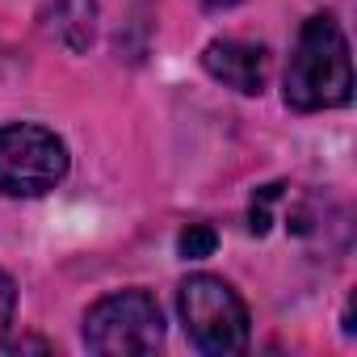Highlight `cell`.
Listing matches in <instances>:
<instances>
[{"mask_svg": "<svg viewBox=\"0 0 357 357\" xmlns=\"http://www.w3.org/2000/svg\"><path fill=\"white\" fill-rule=\"evenodd\" d=\"M13 307H17V286L9 273H0V344H5V332L13 324Z\"/></svg>", "mask_w": 357, "mask_h": 357, "instance_id": "9c48e42d", "label": "cell"}, {"mask_svg": "<svg viewBox=\"0 0 357 357\" xmlns=\"http://www.w3.org/2000/svg\"><path fill=\"white\" fill-rule=\"evenodd\" d=\"M278 198H282V185H261L252 194V211H248V231L252 236H265L269 231V211H273Z\"/></svg>", "mask_w": 357, "mask_h": 357, "instance_id": "ba28073f", "label": "cell"}, {"mask_svg": "<svg viewBox=\"0 0 357 357\" xmlns=\"http://www.w3.org/2000/svg\"><path fill=\"white\" fill-rule=\"evenodd\" d=\"M215 244H219V236H215L211 223H190L181 236H176V252H181L185 261H202V257H211Z\"/></svg>", "mask_w": 357, "mask_h": 357, "instance_id": "52a82bcc", "label": "cell"}, {"mask_svg": "<svg viewBox=\"0 0 357 357\" xmlns=\"http://www.w3.org/2000/svg\"><path fill=\"white\" fill-rule=\"evenodd\" d=\"M164 340V315L147 290H118L89 307L84 344L101 357H135L155 353Z\"/></svg>", "mask_w": 357, "mask_h": 357, "instance_id": "277c9868", "label": "cell"}, {"mask_svg": "<svg viewBox=\"0 0 357 357\" xmlns=\"http://www.w3.org/2000/svg\"><path fill=\"white\" fill-rule=\"evenodd\" d=\"M206 9H231V5H240V0H202Z\"/></svg>", "mask_w": 357, "mask_h": 357, "instance_id": "30bf717a", "label": "cell"}, {"mask_svg": "<svg viewBox=\"0 0 357 357\" xmlns=\"http://www.w3.org/2000/svg\"><path fill=\"white\" fill-rule=\"evenodd\" d=\"M176 307H181V324L190 340L202 353H240L248 344V307L244 298L211 273H194L176 290Z\"/></svg>", "mask_w": 357, "mask_h": 357, "instance_id": "7a4b0ae2", "label": "cell"}, {"mask_svg": "<svg viewBox=\"0 0 357 357\" xmlns=\"http://www.w3.org/2000/svg\"><path fill=\"white\" fill-rule=\"evenodd\" d=\"M68 176V147L55 130L34 122L0 126V194L38 198Z\"/></svg>", "mask_w": 357, "mask_h": 357, "instance_id": "3957f363", "label": "cell"}, {"mask_svg": "<svg viewBox=\"0 0 357 357\" xmlns=\"http://www.w3.org/2000/svg\"><path fill=\"white\" fill-rule=\"evenodd\" d=\"M43 30L72 55H84L97 38V0H51L43 9Z\"/></svg>", "mask_w": 357, "mask_h": 357, "instance_id": "8992f818", "label": "cell"}, {"mask_svg": "<svg viewBox=\"0 0 357 357\" xmlns=\"http://www.w3.org/2000/svg\"><path fill=\"white\" fill-rule=\"evenodd\" d=\"M353 97V59L336 17L315 13L303 22L290 68H286V105L290 109H332Z\"/></svg>", "mask_w": 357, "mask_h": 357, "instance_id": "6da1fadb", "label": "cell"}, {"mask_svg": "<svg viewBox=\"0 0 357 357\" xmlns=\"http://www.w3.org/2000/svg\"><path fill=\"white\" fill-rule=\"evenodd\" d=\"M202 68L219 84L236 89L244 97H257L269 80V51L252 47V43H236V38H219L202 51Z\"/></svg>", "mask_w": 357, "mask_h": 357, "instance_id": "5b68a950", "label": "cell"}]
</instances>
